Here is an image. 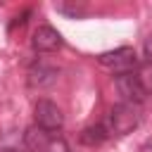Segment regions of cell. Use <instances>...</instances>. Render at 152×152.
<instances>
[{
  "instance_id": "1",
  "label": "cell",
  "mask_w": 152,
  "mask_h": 152,
  "mask_svg": "<svg viewBox=\"0 0 152 152\" xmlns=\"http://www.w3.org/2000/svg\"><path fill=\"white\" fill-rule=\"evenodd\" d=\"M142 114H140V104H131V102H119L109 109L107 114V133L109 135H126L133 128H138Z\"/></svg>"
},
{
  "instance_id": "11",
  "label": "cell",
  "mask_w": 152,
  "mask_h": 152,
  "mask_svg": "<svg viewBox=\"0 0 152 152\" xmlns=\"http://www.w3.org/2000/svg\"><path fill=\"white\" fill-rule=\"evenodd\" d=\"M43 152H71V150H69V145H66L64 138H50Z\"/></svg>"
},
{
  "instance_id": "9",
  "label": "cell",
  "mask_w": 152,
  "mask_h": 152,
  "mask_svg": "<svg viewBox=\"0 0 152 152\" xmlns=\"http://www.w3.org/2000/svg\"><path fill=\"white\" fill-rule=\"evenodd\" d=\"M133 74H135L140 88L145 90V95H152V62H140Z\"/></svg>"
},
{
  "instance_id": "13",
  "label": "cell",
  "mask_w": 152,
  "mask_h": 152,
  "mask_svg": "<svg viewBox=\"0 0 152 152\" xmlns=\"http://www.w3.org/2000/svg\"><path fill=\"white\" fill-rule=\"evenodd\" d=\"M145 57H147V62H152V36L145 40Z\"/></svg>"
},
{
  "instance_id": "6",
  "label": "cell",
  "mask_w": 152,
  "mask_h": 152,
  "mask_svg": "<svg viewBox=\"0 0 152 152\" xmlns=\"http://www.w3.org/2000/svg\"><path fill=\"white\" fill-rule=\"evenodd\" d=\"M57 76H59V69L38 62V64H33L28 69V86L31 88H48V86H52L57 81Z\"/></svg>"
},
{
  "instance_id": "8",
  "label": "cell",
  "mask_w": 152,
  "mask_h": 152,
  "mask_svg": "<svg viewBox=\"0 0 152 152\" xmlns=\"http://www.w3.org/2000/svg\"><path fill=\"white\" fill-rule=\"evenodd\" d=\"M107 128H104V124H95V126H86L83 131H81V135H78V140L86 145V147H95V145H102L104 140H107Z\"/></svg>"
},
{
  "instance_id": "3",
  "label": "cell",
  "mask_w": 152,
  "mask_h": 152,
  "mask_svg": "<svg viewBox=\"0 0 152 152\" xmlns=\"http://www.w3.org/2000/svg\"><path fill=\"white\" fill-rule=\"evenodd\" d=\"M33 116H36V126L52 133V131H59L62 124H64V114L62 109L50 102V100H38L36 102V109H33Z\"/></svg>"
},
{
  "instance_id": "2",
  "label": "cell",
  "mask_w": 152,
  "mask_h": 152,
  "mask_svg": "<svg viewBox=\"0 0 152 152\" xmlns=\"http://www.w3.org/2000/svg\"><path fill=\"white\" fill-rule=\"evenodd\" d=\"M97 62H100L102 66L116 71V74H128V71H133V69L140 64L133 48H116V50L102 52V55L97 57Z\"/></svg>"
},
{
  "instance_id": "4",
  "label": "cell",
  "mask_w": 152,
  "mask_h": 152,
  "mask_svg": "<svg viewBox=\"0 0 152 152\" xmlns=\"http://www.w3.org/2000/svg\"><path fill=\"white\" fill-rule=\"evenodd\" d=\"M114 86H116L119 95L124 97V102L140 104V102L147 97V95H145V90L140 88V83H138V78H135V74H133V71H128V74H116Z\"/></svg>"
},
{
  "instance_id": "7",
  "label": "cell",
  "mask_w": 152,
  "mask_h": 152,
  "mask_svg": "<svg viewBox=\"0 0 152 152\" xmlns=\"http://www.w3.org/2000/svg\"><path fill=\"white\" fill-rule=\"evenodd\" d=\"M48 140H50L48 131L38 128L36 124H33V126H28V128H26V133H24V145H26V150H28V152H43V150H45V145H48Z\"/></svg>"
},
{
  "instance_id": "10",
  "label": "cell",
  "mask_w": 152,
  "mask_h": 152,
  "mask_svg": "<svg viewBox=\"0 0 152 152\" xmlns=\"http://www.w3.org/2000/svg\"><path fill=\"white\" fill-rule=\"evenodd\" d=\"M55 7H57V12L69 14V17H74V19H78V17L86 14V5H83V2H57Z\"/></svg>"
},
{
  "instance_id": "14",
  "label": "cell",
  "mask_w": 152,
  "mask_h": 152,
  "mask_svg": "<svg viewBox=\"0 0 152 152\" xmlns=\"http://www.w3.org/2000/svg\"><path fill=\"white\" fill-rule=\"evenodd\" d=\"M138 152H152V138H150V140H145V142L138 147Z\"/></svg>"
},
{
  "instance_id": "12",
  "label": "cell",
  "mask_w": 152,
  "mask_h": 152,
  "mask_svg": "<svg viewBox=\"0 0 152 152\" xmlns=\"http://www.w3.org/2000/svg\"><path fill=\"white\" fill-rule=\"evenodd\" d=\"M28 14H31V12L26 10V12L21 14V17H14V21L10 24V28H14V26H21V24H26V17H28Z\"/></svg>"
},
{
  "instance_id": "5",
  "label": "cell",
  "mask_w": 152,
  "mask_h": 152,
  "mask_svg": "<svg viewBox=\"0 0 152 152\" xmlns=\"http://www.w3.org/2000/svg\"><path fill=\"white\" fill-rule=\"evenodd\" d=\"M31 43H33V48L38 52H55L57 48H62V36H59L57 28L43 24V26H38L33 31V40Z\"/></svg>"
}]
</instances>
